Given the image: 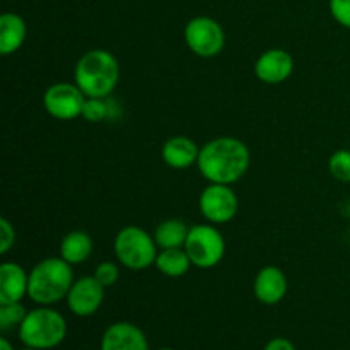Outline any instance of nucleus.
I'll list each match as a JSON object with an SVG mask.
<instances>
[{"instance_id": "f257e3e1", "label": "nucleus", "mask_w": 350, "mask_h": 350, "mask_svg": "<svg viewBox=\"0 0 350 350\" xmlns=\"http://www.w3.org/2000/svg\"><path fill=\"white\" fill-rule=\"evenodd\" d=\"M250 161V149L245 142L234 137H219L202 147L197 166L211 183L232 185L245 176Z\"/></svg>"}, {"instance_id": "f03ea898", "label": "nucleus", "mask_w": 350, "mask_h": 350, "mask_svg": "<svg viewBox=\"0 0 350 350\" xmlns=\"http://www.w3.org/2000/svg\"><path fill=\"white\" fill-rule=\"evenodd\" d=\"M74 79L88 98L105 99L118 85V60L106 50L85 51L75 65Z\"/></svg>"}, {"instance_id": "7ed1b4c3", "label": "nucleus", "mask_w": 350, "mask_h": 350, "mask_svg": "<svg viewBox=\"0 0 350 350\" xmlns=\"http://www.w3.org/2000/svg\"><path fill=\"white\" fill-rule=\"evenodd\" d=\"M74 284L70 263L64 258H44L29 272L27 297L40 306H51L67 299Z\"/></svg>"}, {"instance_id": "20e7f679", "label": "nucleus", "mask_w": 350, "mask_h": 350, "mask_svg": "<svg viewBox=\"0 0 350 350\" xmlns=\"http://www.w3.org/2000/svg\"><path fill=\"white\" fill-rule=\"evenodd\" d=\"M17 330L19 340L26 347L50 350L60 345L67 337V321L53 308L41 306L27 311Z\"/></svg>"}, {"instance_id": "39448f33", "label": "nucleus", "mask_w": 350, "mask_h": 350, "mask_svg": "<svg viewBox=\"0 0 350 350\" xmlns=\"http://www.w3.org/2000/svg\"><path fill=\"white\" fill-rule=\"evenodd\" d=\"M113 248H115L118 262L129 270L140 272L156 263V239L150 238L149 232L139 226H126V228L120 229Z\"/></svg>"}, {"instance_id": "423d86ee", "label": "nucleus", "mask_w": 350, "mask_h": 350, "mask_svg": "<svg viewBox=\"0 0 350 350\" xmlns=\"http://www.w3.org/2000/svg\"><path fill=\"white\" fill-rule=\"evenodd\" d=\"M185 252L197 269H212L217 265L226 253V241L219 229L211 224L191 226L188 232Z\"/></svg>"}, {"instance_id": "0eeeda50", "label": "nucleus", "mask_w": 350, "mask_h": 350, "mask_svg": "<svg viewBox=\"0 0 350 350\" xmlns=\"http://www.w3.org/2000/svg\"><path fill=\"white\" fill-rule=\"evenodd\" d=\"M185 43L197 57H217L226 44V34L221 24L207 16H198L185 26Z\"/></svg>"}, {"instance_id": "6e6552de", "label": "nucleus", "mask_w": 350, "mask_h": 350, "mask_svg": "<svg viewBox=\"0 0 350 350\" xmlns=\"http://www.w3.org/2000/svg\"><path fill=\"white\" fill-rule=\"evenodd\" d=\"M85 99L88 96L79 89L77 84L57 82L46 89L43 96V105L48 115L62 122H68L82 115Z\"/></svg>"}, {"instance_id": "1a4fd4ad", "label": "nucleus", "mask_w": 350, "mask_h": 350, "mask_svg": "<svg viewBox=\"0 0 350 350\" xmlns=\"http://www.w3.org/2000/svg\"><path fill=\"white\" fill-rule=\"evenodd\" d=\"M202 215L212 224H226L238 212V197L229 185L211 183L198 198Z\"/></svg>"}, {"instance_id": "9d476101", "label": "nucleus", "mask_w": 350, "mask_h": 350, "mask_svg": "<svg viewBox=\"0 0 350 350\" xmlns=\"http://www.w3.org/2000/svg\"><path fill=\"white\" fill-rule=\"evenodd\" d=\"M105 289L106 287L94 275L81 277V279L74 280L67 294L68 310L75 317H92L94 313H98L103 301H105Z\"/></svg>"}, {"instance_id": "9b49d317", "label": "nucleus", "mask_w": 350, "mask_h": 350, "mask_svg": "<svg viewBox=\"0 0 350 350\" xmlns=\"http://www.w3.org/2000/svg\"><path fill=\"white\" fill-rule=\"evenodd\" d=\"M101 350H149V342L137 325L118 321L109 325L103 334Z\"/></svg>"}, {"instance_id": "f8f14e48", "label": "nucleus", "mask_w": 350, "mask_h": 350, "mask_svg": "<svg viewBox=\"0 0 350 350\" xmlns=\"http://www.w3.org/2000/svg\"><path fill=\"white\" fill-rule=\"evenodd\" d=\"M294 60L286 50L273 48L255 62V75L265 84H280L293 75Z\"/></svg>"}, {"instance_id": "ddd939ff", "label": "nucleus", "mask_w": 350, "mask_h": 350, "mask_svg": "<svg viewBox=\"0 0 350 350\" xmlns=\"http://www.w3.org/2000/svg\"><path fill=\"white\" fill-rule=\"evenodd\" d=\"M253 293L260 303L267 306L279 304L287 294V277L279 267H263L255 277Z\"/></svg>"}, {"instance_id": "4468645a", "label": "nucleus", "mask_w": 350, "mask_h": 350, "mask_svg": "<svg viewBox=\"0 0 350 350\" xmlns=\"http://www.w3.org/2000/svg\"><path fill=\"white\" fill-rule=\"evenodd\" d=\"M29 275L21 265L5 262L0 265V304L21 303L27 296Z\"/></svg>"}, {"instance_id": "2eb2a0df", "label": "nucleus", "mask_w": 350, "mask_h": 350, "mask_svg": "<svg viewBox=\"0 0 350 350\" xmlns=\"http://www.w3.org/2000/svg\"><path fill=\"white\" fill-rule=\"evenodd\" d=\"M198 154H200V149L197 144L185 135L167 139L161 150L163 161L173 170H187V167L197 164Z\"/></svg>"}, {"instance_id": "dca6fc26", "label": "nucleus", "mask_w": 350, "mask_h": 350, "mask_svg": "<svg viewBox=\"0 0 350 350\" xmlns=\"http://www.w3.org/2000/svg\"><path fill=\"white\" fill-rule=\"evenodd\" d=\"M27 26L19 14L5 12L0 16V53L12 55L24 44Z\"/></svg>"}, {"instance_id": "f3484780", "label": "nucleus", "mask_w": 350, "mask_h": 350, "mask_svg": "<svg viewBox=\"0 0 350 350\" xmlns=\"http://www.w3.org/2000/svg\"><path fill=\"white\" fill-rule=\"evenodd\" d=\"M92 250H94V245H92L91 236L84 231L68 232L60 243V256L70 265H79L89 260Z\"/></svg>"}, {"instance_id": "a211bd4d", "label": "nucleus", "mask_w": 350, "mask_h": 350, "mask_svg": "<svg viewBox=\"0 0 350 350\" xmlns=\"http://www.w3.org/2000/svg\"><path fill=\"white\" fill-rule=\"evenodd\" d=\"M190 228L181 219H167L154 231V239L161 250L185 248Z\"/></svg>"}, {"instance_id": "6ab92c4d", "label": "nucleus", "mask_w": 350, "mask_h": 350, "mask_svg": "<svg viewBox=\"0 0 350 350\" xmlns=\"http://www.w3.org/2000/svg\"><path fill=\"white\" fill-rule=\"evenodd\" d=\"M154 265L157 267L161 273L166 277L176 279V277H183L188 273L191 267V260L185 248H170V250H161L157 253V258Z\"/></svg>"}, {"instance_id": "aec40b11", "label": "nucleus", "mask_w": 350, "mask_h": 350, "mask_svg": "<svg viewBox=\"0 0 350 350\" xmlns=\"http://www.w3.org/2000/svg\"><path fill=\"white\" fill-rule=\"evenodd\" d=\"M27 311L23 303L0 304V330L9 332L12 328H19L26 318Z\"/></svg>"}, {"instance_id": "412c9836", "label": "nucleus", "mask_w": 350, "mask_h": 350, "mask_svg": "<svg viewBox=\"0 0 350 350\" xmlns=\"http://www.w3.org/2000/svg\"><path fill=\"white\" fill-rule=\"evenodd\" d=\"M328 170L335 180L342 183H350V150H337L328 161Z\"/></svg>"}, {"instance_id": "4be33fe9", "label": "nucleus", "mask_w": 350, "mask_h": 350, "mask_svg": "<svg viewBox=\"0 0 350 350\" xmlns=\"http://www.w3.org/2000/svg\"><path fill=\"white\" fill-rule=\"evenodd\" d=\"M108 115V105L105 103L103 98H88L84 103V108H82V118L85 122L98 123L103 122Z\"/></svg>"}, {"instance_id": "5701e85b", "label": "nucleus", "mask_w": 350, "mask_h": 350, "mask_svg": "<svg viewBox=\"0 0 350 350\" xmlns=\"http://www.w3.org/2000/svg\"><path fill=\"white\" fill-rule=\"evenodd\" d=\"M94 277L103 284L105 287H111L118 282L120 270L113 262H103L96 267Z\"/></svg>"}, {"instance_id": "b1692460", "label": "nucleus", "mask_w": 350, "mask_h": 350, "mask_svg": "<svg viewBox=\"0 0 350 350\" xmlns=\"http://www.w3.org/2000/svg\"><path fill=\"white\" fill-rule=\"evenodd\" d=\"M330 12L340 26L350 29V0H330Z\"/></svg>"}, {"instance_id": "393cba45", "label": "nucleus", "mask_w": 350, "mask_h": 350, "mask_svg": "<svg viewBox=\"0 0 350 350\" xmlns=\"http://www.w3.org/2000/svg\"><path fill=\"white\" fill-rule=\"evenodd\" d=\"M16 243V231L5 217L0 219V253L5 255Z\"/></svg>"}, {"instance_id": "a878e982", "label": "nucleus", "mask_w": 350, "mask_h": 350, "mask_svg": "<svg viewBox=\"0 0 350 350\" xmlns=\"http://www.w3.org/2000/svg\"><path fill=\"white\" fill-rule=\"evenodd\" d=\"M263 350H296V347H294L293 342L287 340V338L277 337V338H272Z\"/></svg>"}, {"instance_id": "bb28decb", "label": "nucleus", "mask_w": 350, "mask_h": 350, "mask_svg": "<svg viewBox=\"0 0 350 350\" xmlns=\"http://www.w3.org/2000/svg\"><path fill=\"white\" fill-rule=\"evenodd\" d=\"M0 350H16V349H14V345L10 344L5 337H2L0 338Z\"/></svg>"}, {"instance_id": "cd10ccee", "label": "nucleus", "mask_w": 350, "mask_h": 350, "mask_svg": "<svg viewBox=\"0 0 350 350\" xmlns=\"http://www.w3.org/2000/svg\"><path fill=\"white\" fill-rule=\"evenodd\" d=\"M157 350H174V349H171V347H163V349H157Z\"/></svg>"}, {"instance_id": "c85d7f7f", "label": "nucleus", "mask_w": 350, "mask_h": 350, "mask_svg": "<svg viewBox=\"0 0 350 350\" xmlns=\"http://www.w3.org/2000/svg\"><path fill=\"white\" fill-rule=\"evenodd\" d=\"M23 350H36V349H31V347H24Z\"/></svg>"}]
</instances>
